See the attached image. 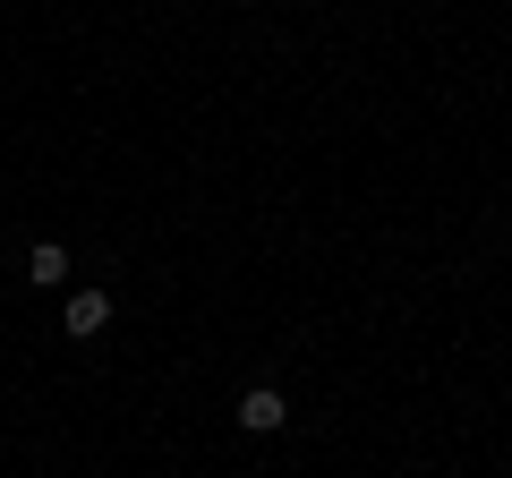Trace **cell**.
Returning <instances> with one entry per match:
<instances>
[{
	"instance_id": "6da1fadb",
	"label": "cell",
	"mask_w": 512,
	"mask_h": 478,
	"mask_svg": "<svg viewBox=\"0 0 512 478\" xmlns=\"http://www.w3.org/2000/svg\"><path fill=\"white\" fill-rule=\"evenodd\" d=\"M239 427H248V436H274V427H291L282 385H248V393H239Z\"/></svg>"
},
{
	"instance_id": "7a4b0ae2",
	"label": "cell",
	"mask_w": 512,
	"mask_h": 478,
	"mask_svg": "<svg viewBox=\"0 0 512 478\" xmlns=\"http://www.w3.org/2000/svg\"><path fill=\"white\" fill-rule=\"evenodd\" d=\"M60 325H69L77 342H94V333L111 325V299H103V291H69V308H60Z\"/></svg>"
},
{
	"instance_id": "3957f363",
	"label": "cell",
	"mask_w": 512,
	"mask_h": 478,
	"mask_svg": "<svg viewBox=\"0 0 512 478\" xmlns=\"http://www.w3.org/2000/svg\"><path fill=\"white\" fill-rule=\"evenodd\" d=\"M26 282H35V291H60V282H69V248H60V239H35V248H26Z\"/></svg>"
}]
</instances>
